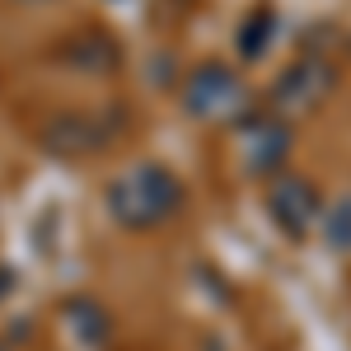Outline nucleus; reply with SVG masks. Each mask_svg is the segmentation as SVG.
<instances>
[{
	"label": "nucleus",
	"instance_id": "f257e3e1",
	"mask_svg": "<svg viewBox=\"0 0 351 351\" xmlns=\"http://www.w3.org/2000/svg\"><path fill=\"white\" fill-rule=\"evenodd\" d=\"M173 202H178L173 183H169L164 173H150V169L112 188V211L127 220V225H150V220H160Z\"/></svg>",
	"mask_w": 351,
	"mask_h": 351
},
{
	"label": "nucleus",
	"instance_id": "f03ea898",
	"mask_svg": "<svg viewBox=\"0 0 351 351\" xmlns=\"http://www.w3.org/2000/svg\"><path fill=\"white\" fill-rule=\"evenodd\" d=\"M234 99H239V89L225 80L220 71H206V75H197V84H192V94H188V104L202 112V117H216V112L225 108V104H234Z\"/></svg>",
	"mask_w": 351,
	"mask_h": 351
},
{
	"label": "nucleus",
	"instance_id": "7ed1b4c3",
	"mask_svg": "<svg viewBox=\"0 0 351 351\" xmlns=\"http://www.w3.org/2000/svg\"><path fill=\"white\" fill-rule=\"evenodd\" d=\"M271 206H276L281 225H286L291 234H300V230L309 225V206H314V197L304 192V183H281V188L271 192Z\"/></svg>",
	"mask_w": 351,
	"mask_h": 351
}]
</instances>
